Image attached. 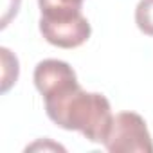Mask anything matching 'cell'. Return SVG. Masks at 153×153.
I'll return each mask as SVG.
<instances>
[{"mask_svg": "<svg viewBox=\"0 0 153 153\" xmlns=\"http://www.w3.org/2000/svg\"><path fill=\"white\" fill-rule=\"evenodd\" d=\"M20 2L22 0H4V7H2V27H6L9 24V20L13 16H16L18 9H20Z\"/></svg>", "mask_w": 153, "mask_h": 153, "instance_id": "obj_8", "label": "cell"}, {"mask_svg": "<svg viewBox=\"0 0 153 153\" xmlns=\"http://www.w3.org/2000/svg\"><path fill=\"white\" fill-rule=\"evenodd\" d=\"M42 18H61L81 13L83 0H38Z\"/></svg>", "mask_w": 153, "mask_h": 153, "instance_id": "obj_5", "label": "cell"}, {"mask_svg": "<svg viewBox=\"0 0 153 153\" xmlns=\"http://www.w3.org/2000/svg\"><path fill=\"white\" fill-rule=\"evenodd\" d=\"M40 33L51 45L76 49L90 38L92 29L83 13H78L61 18H40Z\"/></svg>", "mask_w": 153, "mask_h": 153, "instance_id": "obj_3", "label": "cell"}, {"mask_svg": "<svg viewBox=\"0 0 153 153\" xmlns=\"http://www.w3.org/2000/svg\"><path fill=\"white\" fill-rule=\"evenodd\" d=\"M0 54H2V65H4V70H2V92L6 94L18 79V59L6 47L0 49Z\"/></svg>", "mask_w": 153, "mask_h": 153, "instance_id": "obj_6", "label": "cell"}, {"mask_svg": "<svg viewBox=\"0 0 153 153\" xmlns=\"http://www.w3.org/2000/svg\"><path fill=\"white\" fill-rule=\"evenodd\" d=\"M34 85L43 101H52L79 87L74 68L61 59L40 61L34 68Z\"/></svg>", "mask_w": 153, "mask_h": 153, "instance_id": "obj_4", "label": "cell"}, {"mask_svg": "<svg viewBox=\"0 0 153 153\" xmlns=\"http://www.w3.org/2000/svg\"><path fill=\"white\" fill-rule=\"evenodd\" d=\"M135 24L144 34L153 36V0H140L137 4Z\"/></svg>", "mask_w": 153, "mask_h": 153, "instance_id": "obj_7", "label": "cell"}, {"mask_svg": "<svg viewBox=\"0 0 153 153\" xmlns=\"http://www.w3.org/2000/svg\"><path fill=\"white\" fill-rule=\"evenodd\" d=\"M45 112L56 126L79 131L85 139L97 144L105 142L114 121L110 101L103 94L87 92L81 87L45 101Z\"/></svg>", "mask_w": 153, "mask_h": 153, "instance_id": "obj_1", "label": "cell"}, {"mask_svg": "<svg viewBox=\"0 0 153 153\" xmlns=\"http://www.w3.org/2000/svg\"><path fill=\"white\" fill-rule=\"evenodd\" d=\"M103 144L110 153H153V140L146 121L135 112H121L114 115Z\"/></svg>", "mask_w": 153, "mask_h": 153, "instance_id": "obj_2", "label": "cell"}]
</instances>
